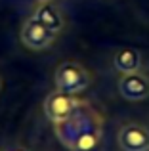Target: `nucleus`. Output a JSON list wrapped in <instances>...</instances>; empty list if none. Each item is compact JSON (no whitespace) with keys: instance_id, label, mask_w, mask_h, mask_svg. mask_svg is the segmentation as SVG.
<instances>
[{"instance_id":"9d476101","label":"nucleus","mask_w":149,"mask_h":151,"mask_svg":"<svg viewBox=\"0 0 149 151\" xmlns=\"http://www.w3.org/2000/svg\"><path fill=\"white\" fill-rule=\"evenodd\" d=\"M37 2H56V0H37Z\"/></svg>"},{"instance_id":"9b49d317","label":"nucleus","mask_w":149,"mask_h":151,"mask_svg":"<svg viewBox=\"0 0 149 151\" xmlns=\"http://www.w3.org/2000/svg\"><path fill=\"white\" fill-rule=\"evenodd\" d=\"M0 90H2V77H0Z\"/></svg>"},{"instance_id":"39448f33","label":"nucleus","mask_w":149,"mask_h":151,"mask_svg":"<svg viewBox=\"0 0 149 151\" xmlns=\"http://www.w3.org/2000/svg\"><path fill=\"white\" fill-rule=\"evenodd\" d=\"M120 96L128 101H143L149 98V75L143 71H134V73L120 75L117 82Z\"/></svg>"},{"instance_id":"1a4fd4ad","label":"nucleus","mask_w":149,"mask_h":151,"mask_svg":"<svg viewBox=\"0 0 149 151\" xmlns=\"http://www.w3.org/2000/svg\"><path fill=\"white\" fill-rule=\"evenodd\" d=\"M6 151H29L25 147V145H19V144H14V145H10V147H6Z\"/></svg>"},{"instance_id":"6e6552de","label":"nucleus","mask_w":149,"mask_h":151,"mask_svg":"<svg viewBox=\"0 0 149 151\" xmlns=\"http://www.w3.org/2000/svg\"><path fill=\"white\" fill-rule=\"evenodd\" d=\"M143 58L138 50L134 48H120L113 55V67L117 73H134V71H142Z\"/></svg>"},{"instance_id":"7ed1b4c3","label":"nucleus","mask_w":149,"mask_h":151,"mask_svg":"<svg viewBox=\"0 0 149 151\" xmlns=\"http://www.w3.org/2000/svg\"><path fill=\"white\" fill-rule=\"evenodd\" d=\"M59 35H56L54 31H50L46 25H42L38 19H34L33 15L23 21L21 31H19V40L25 48L33 50V52H42L48 50L54 42L57 40Z\"/></svg>"},{"instance_id":"f8f14e48","label":"nucleus","mask_w":149,"mask_h":151,"mask_svg":"<svg viewBox=\"0 0 149 151\" xmlns=\"http://www.w3.org/2000/svg\"><path fill=\"white\" fill-rule=\"evenodd\" d=\"M0 151H6V149H2V147H0Z\"/></svg>"},{"instance_id":"423d86ee","label":"nucleus","mask_w":149,"mask_h":151,"mask_svg":"<svg viewBox=\"0 0 149 151\" xmlns=\"http://www.w3.org/2000/svg\"><path fill=\"white\" fill-rule=\"evenodd\" d=\"M78 98L73 94L61 92V90H52L44 100V115L48 117V121L59 122L63 119H67L73 113V109L77 107Z\"/></svg>"},{"instance_id":"20e7f679","label":"nucleus","mask_w":149,"mask_h":151,"mask_svg":"<svg viewBox=\"0 0 149 151\" xmlns=\"http://www.w3.org/2000/svg\"><path fill=\"white\" fill-rule=\"evenodd\" d=\"M117 144L120 151H149V128L142 122H126L119 128Z\"/></svg>"},{"instance_id":"0eeeda50","label":"nucleus","mask_w":149,"mask_h":151,"mask_svg":"<svg viewBox=\"0 0 149 151\" xmlns=\"http://www.w3.org/2000/svg\"><path fill=\"white\" fill-rule=\"evenodd\" d=\"M33 15L34 19L46 25L50 31H54L56 35H59L65 27V17H63V12L56 6L54 2H38V6L33 10Z\"/></svg>"},{"instance_id":"f03ea898","label":"nucleus","mask_w":149,"mask_h":151,"mask_svg":"<svg viewBox=\"0 0 149 151\" xmlns=\"http://www.w3.org/2000/svg\"><path fill=\"white\" fill-rule=\"evenodd\" d=\"M54 84L61 92L78 96L92 86V73L78 61H63L54 71Z\"/></svg>"},{"instance_id":"f257e3e1","label":"nucleus","mask_w":149,"mask_h":151,"mask_svg":"<svg viewBox=\"0 0 149 151\" xmlns=\"http://www.w3.org/2000/svg\"><path fill=\"white\" fill-rule=\"evenodd\" d=\"M57 140L71 151H96L103 138V117L86 100H78L67 119L54 122Z\"/></svg>"}]
</instances>
